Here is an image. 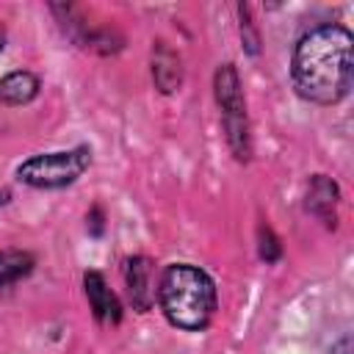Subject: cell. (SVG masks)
<instances>
[{"mask_svg":"<svg viewBox=\"0 0 354 354\" xmlns=\"http://www.w3.org/2000/svg\"><path fill=\"white\" fill-rule=\"evenodd\" d=\"M39 94V77L33 72L17 69L0 77V100L8 105H25Z\"/></svg>","mask_w":354,"mask_h":354,"instance_id":"obj_9","label":"cell"},{"mask_svg":"<svg viewBox=\"0 0 354 354\" xmlns=\"http://www.w3.org/2000/svg\"><path fill=\"white\" fill-rule=\"evenodd\" d=\"M340 199V191L335 185V180H329L326 174H315L307 185V210L315 213L326 227H335V205Z\"/></svg>","mask_w":354,"mask_h":354,"instance_id":"obj_8","label":"cell"},{"mask_svg":"<svg viewBox=\"0 0 354 354\" xmlns=\"http://www.w3.org/2000/svg\"><path fill=\"white\" fill-rule=\"evenodd\" d=\"M83 288H86V299H88V307H91L94 318L105 326H116L122 321V304L113 296V290L108 288L105 277L100 271H86L83 274Z\"/></svg>","mask_w":354,"mask_h":354,"instance_id":"obj_5","label":"cell"},{"mask_svg":"<svg viewBox=\"0 0 354 354\" xmlns=\"http://www.w3.org/2000/svg\"><path fill=\"white\" fill-rule=\"evenodd\" d=\"M33 257L28 252H0V288L30 274Z\"/></svg>","mask_w":354,"mask_h":354,"instance_id":"obj_10","label":"cell"},{"mask_svg":"<svg viewBox=\"0 0 354 354\" xmlns=\"http://www.w3.org/2000/svg\"><path fill=\"white\" fill-rule=\"evenodd\" d=\"M238 14H241V36H243V44L252 55H257V33L252 28V19H249V8L246 6H238Z\"/></svg>","mask_w":354,"mask_h":354,"instance_id":"obj_12","label":"cell"},{"mask_svg":"<svg viewBox=\"0 0 354 354\" xmlns=\"http://www.w3.org/2000/svg\"><path fill=\"white\" fill-rule=\"evenodd\" d=\"M213 94L221 108V124L227 133V144L238 160H249V119H246V100L241 91V77L232 64H221L213 75Z\"/></svg>","mask_w":354,"mask_h":354,"instance_id":"obj_3","label":"cell"},{"mask_svg":"<svg viewBox=\"0 0 354 354\" xmlns=\"http://www.w3.org/2000/svg\"><path fill=\"white\" fill-rule=\"evenodd\" d=\"M124 285H127V296L133 301V307L138 313H147L152 299H155V288H152V260L149 257H127L124 260Z\"/></svg>","mask_w":354,"mask_h":354,"instance_id":"obj_6","label":"cell"},{"mask_svg":"<svg viewBox=\"0 0 354 354\" xmlns=\"http://www.w3.org/2000/svg\"><path fill=\"white\" fill-rule=\"evenodd\" d=\"M91 163L88 147H72L58 152H41L17 166V180L30 188H66Z\"/></svg>","mask_w":354,"mask_h":354,"instance_id":"obj_4","label":"cell"},{"mask_svg":"<svg viewBox=\"0 0 354 354\" xmlns=\"http://www.w3.org/2000/svg\"><path fill=\"white\" fill-rule=\"evenodd\" d=\"M351 33L343 25H321L304 33L293 50L290 77L299 97L315 105H335L351 88Z\"/></svg>","mask_w":354,"mask_h":354,"instance_id":"obj_1","label":"cell"},{"mask_svg":"<svg viewBox=\"0 0 354 354\" xmlns=\"http://www.w3.org/2000/svg\"><path fill=\"white\" fill-rule=\"evenodd\" d=\"M257 249H260V257L266 260V263H274V260H279V254H282V246H279V241H277V235L271 232V227H266V224H260V230H257Z\"/></svg>","mask_w":354,"mask_h":354,"instance_id":"obj_11","label":"cell"},{"mask_svg":"<svg viewBox=\"0 0 354 354\" xmlns=\"http://www.w3.org/2000/svg\"><path fill=\"white\" fill-rule=\"evenodd\" d=\"M348 351H351V340H348V337H343L337 346H332V351H329V354H348Z\"/></svg>","mask_w":354,"mask_h":354,"instance_id":"obj_13","label":"cell"},{"mask_svg":"<svg viewBox=\"0 0 354 354\" xmlns=\"http://www.w3.org/2000/svg\"><path fill=\"white\" fill-rule=\"evenodd\" d=\"M6 47V33H3V28H0V50Z\"/></svg>","mask_w":354,"mask_h":354,"instance_id":"obj_14","label":"cell"},{"mask_svg":"<svg viewBox=\"0 0 354 354\" xmlns=\"http://www.w3.org/2000/svg\"><path fill=\"white\" fill-rule=\"evenodd\" d=\"M152 80L163 94H174L183 83L180 55L171 47H166V41H158L152 50Z\"/></svg>","mask_w":354,"mask_h":354,"instance_id":"obj_7","label":"cell"},{"mask_svg":"<svg viewBox=\"0 0 354 354\" xmlns=\"http://www.w3.org/2000/svg\"><path fill=\"white\" fill-rule=\"evenodd\" d=\"M158 304L169 324L185 332H199L213 321L218 296L213 279L202 268L191 263H171L160 274Z\"/></svg>","mask_w":354,"mask_h":354,"instance_id":"obj_2","label":"cell"}]
</instances>
